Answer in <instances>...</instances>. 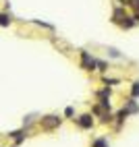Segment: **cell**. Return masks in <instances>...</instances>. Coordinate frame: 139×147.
I'll use <instances>...</instances> for the list:
<instances>
[{
	"instance_id": "obj_7",
	"label": "cell",
	"mask_w": 139,
	"mask_h": 147,
	"mask_svg": "<svg viewBox=\"0 0 139 147\" xmlns=\"http://www.w3.org/2000/svg\"><path fill=\"white\" fill-rule=\"evenodd\" d=\"M108 54H110L112 58H123V54L116 50V48H108Z\"/></svg>"
},
{
	"instance_id": "obj_5",
	"label": "cell",
	"mask_w": 139,
	"mask_h": 147,
	"mask_svg": "<svg viewBox=\"0 0 139 147\" xmlns=\"http://www.w3.org/2000/svg\"><path fill=\"white\" fill-rule=\"evenodd\" d=\"M11 25V17L6 13H0V27H8Z\"/></svg>"
},
{
	"instance_id": "obj_2",
	"label": "cell",
	"mask_w": 139,
	"mask_h": 147,
	"mask_svg": "<svg viewBox=\"0 0 139 147\" xmlns=\"http://www.w3.org/2000/svg\"><path fill=\"white\" fill-rule=\"evenodd\" d=\"M77 124L81 126V129L89 131V129L94 126V118H92V114H83V116H79V118H77Z\"/></svg>"
},
{
	"instance_id": "obj_4",
	"label": "cell",
	"mask_w": 139,
	"mask_h": 147,
	"mask_svg": "<svg viewBox=\"0 0 139 147\" xmlns=\"http://www.w3.org/2000/svg\"><path fill=\"white\" fill-rule=\"evenodd\" d=\"M127 17H129L127 13H123L121 8H116V11L112 13V21H114V23H118V25H123V21H125Z\"/></svg>"
},
{
	"instance_id": "obj_1",
	"label": "cell",
	"mask_w": 139,
	"mask_h": 147,
	"mask_svg": "<svg viewBox=\"0 0 139 147\" xmlns=\"http://www.w3.org/2000/svg\"><path fill=\"white\" fill-rule=\"evenodd\" d=\"M79 56H81V66L85 68V71H96V58L94 56H89V52L85 50H79Z\"/></svg>"
},
{
	"instance_id": "obj_3",
	"label": "cell",
	"mask_w": 139,
	"mask_h": 147,
	"mask_svg": "<svg viewBox=\"0 0 139 147\" xmlns=\"http://www.w3.org/2000/svg\"><path fill=\"white\" fill-rule=\"evenodd\" d=\"M42 124L46 126V129H52V126L60 124V118H58V116H46V118L42 120Z\"/></svg>"
},
{
	"instance_id": "obj_8",
	"label": "cell",
	"mask_w": 139,
	"mask_h": 147,
	"mask_svg": "<svg viewBox=\"0 0 139 147\" xmlns=\"http://www.w3.org/2000/svg\"><path fill=\"white\" fill-rule=\"evenodd\" d=\"M96 66L100 68V71H108V62H104V60H98V58H96Z\"/></svg>"
},
{
	"instance_id": "obj_6",
	"label": "cell",
	"mask_w": 139,
	"mask_h": 147,
	"mask_svg": "<svg viewBox=\"0 0 139 147\" xmlns=\"http://www.w3.org/2000/svg\"><path fill=\"white\" fill-rule=\"evenodd\" d=\"M92 147H108V141L104 139V137H102V139H96V141L92 143Z\"/></svg>"
},
{
	"instance_id": "obj_9",
	"label": "cell",
	"mask_w": 139,
	"mask_h": 147,
	"mask_svg": "<svg viewBox=\"0 0 139 147\" xmlns=\"http://www.w3.org/2000/svg\"><path fill=\"white\" fill-rule=\"evenodd\" d=\"M131 97H139V83H133V87H131Z\"/></svg>"
}]
</instances>
